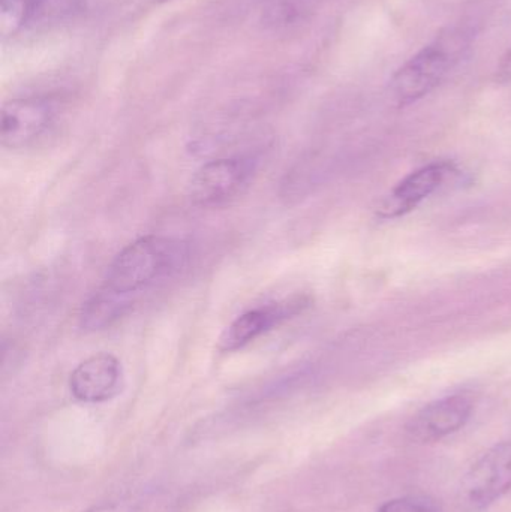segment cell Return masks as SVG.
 I'll list each match as a JSON object with an SVG mask.
<instances>
[{"instance_id":"cell-12","label":"cell","mask_w":511,"mask_h":512,"mask_svg":"<svg viewBox=\"0 0 511 512\" xmlns=\"http://www.w3.org/2000/svg\"><path fill=\"white\" fill-rule=\"evenodd\" d=\"M377 512H437L426 499L399 498L386 502Z\"/></svg>"},{"instance_id":"cell-13","label":"cell","mask_w":511,"mask_h":512,"mask_svg":"<svg viewBox=\"0 0 511 512\" xmlns=\"http://www.w3.org/2000/svg\"><path fill=\"white\" fill-rule=\"evenodd\" d=\"M497 78L501 83H509L511 81V47L510 50L504 54L500 66H498Z\"/></svg>"},{"instance_id":"cell-11","label":"cell","mask_w":511,"mask_h":512,"mask_svg":"<svg viewBox=\"0 0 511 512\" xmlns=\"http://www.w3.org/2000/svg\"><path fill=\"white\" fill-rule=\"evenodd\" d=\"M132 304L111 292L99 288L84 304L80 316V324L84 330L98 331L110 327L117 319L122 318Z\"/></svg>"},{"instance_id":"cell-15","label":"cell","mask_w":511,"mask_h":512,"mask_svg":"<svg viewBox=\"0 0 511 512\" xmlns=\"http://www.w3.org/2000/svg\"><path fill=\"white\" fill-rule=\"evenodd\" d=\"M152 2H156V3H159V2H167V0H152Z\"/></svg>"},{"instance_id":"cell-8","label":"cell","mask_w":511,"mask_h":512,"mask_svg":"<svg viewBox=\"0 0 511 512\" xmlns=\"http://www.w3.org/2000/svg\"><path fill=\"white\" fill-rule=\"evenodd\" d=\"M122 363L108 352H99L75 367L69 390L83 403H102L113 399L122 384Z\"/></svg>"},{"instance_id":"cell-6","label":"cell","mask_w":511,"mask_h":512,"mask_svg":"<svg viewBox=\"0 0 511 512\" xmlns=\"http://www.w3.org/2000/svg\"><path fill=\"white\" fill-rule=\"evenodd\" d=\"M473 400L462 394L443 397L420 409L405 426L413 444H434L459 432L473 415Z\"/></svg>"},{"instance_id":"cell-5","label":"cell","mask_w":511,"mask_h":512,"mask_svg":"<svg viewBox=\"0 0 511 512\" xmlns=\"http://www.w3.org/2000/svg\"><path fill=\"white\" fill-rule=\"evenodd\" d=\"M54 117L56 105L51 99H12L0 113V143L8 149L30 146L51 128Z\"/></svg>"},{"instance_id":"cell-4","label":"cell","mask_w":511,"mask_h":512,"mask_svg":"<svg viewBox=\"0 0 511 512\" xmlns=\"http://www.w3.org/2000/svg\"><path fill=\"white\" fill-rule=\"evenodd\" d=\"M257 170L254 158H222L207 162L195 171L189 197L198 206L225 203L239 195Z\"/></svg>"},{"instance_id":"cell-3","label":"cell","mask_w":511,"mask_h":512,"mask_svg":"<svg viewBox=\"0 0 511 512\" xmlns=\"http://www.w3.org/2000/svg\"><path fill=\"white\" fill-rule=\"evenodd\" d=\"M511 490V441L486 451L462 478L461 499L471 510H485Z\"/></svg>"},{"instance_id":"cell-7","label":"cell","mask_w":511,"mask_h":512,"mask_svg":"<svg viewBox=\"0 0 511 512\" xmlns=\"http://www.w3.org/2000/svg\"><path fill=\"white\" fill-rule=\"evenodd\" d=\"M450 174H453V167L446 162H434L419 168L381 201L377 215L381 219H396L413 212L443 186Z\"/></svg>"},{"instance_id":"cell-9","label":"cell","mask_w":511,"mask_h":512,"mask_svg":"<svg viewBox=\"0 0 511 512\" xmlns=\"http://www.w3.org/2000/svg\"><path fill=\"white\" fill-rule=\"evenodd\" d=\"M308 306L305 298L284 301V303L269 304V306L257 307L237 316L222 333L219 340V348L224 352H234L245 348L258 337L272 330L285 319L302 312L303 307Z\"/></svg>"},{"instance_id":"cell-2","label":"cell","mask_w":511,"mask_h":512,"mask_svg":"<svg viewBox=\"0 0 511 512\" xmlns=\"http://www.w3.org/2000/svg\"><path fill=\"white\" fill-rule=\"evenodd\" d=\"M470 45L461 29L441 32L431 44L411 57L390 81V93L398 107H407L431 93L455 68Z\"/></svg>"},{"instance_id":"cell-10","label":"cell","mask_w":511,"mask_h":512,"mask_svg":"<svg viewBox=\"0 0 511 512\" xmlns=\"http://www.w3.org/2000/svg\"><path fill=\"white\" fill-rule=\"evenodd\" d=\"M81 0H0V35L12 38L23 30L72 14Z\"/></svg>"},{"instance_id":"cell-14","label":"cell","mask_w":511,"mask_h":512,"mask_svg":"<svg viewBox=\"0 0 511 512\" xmlns=\"http://www.w3.org/2000/svg\"><path fill=\"white\" fill-rule=\"evenodd\" d=\"M86 512H134V510L126 504H110L99 505V507L92 508V510Z\"/></svg>"},{"instance_id":"cell-1","label":"cell","mask_w":511,"mask_h":512,"mask_svg":"<svg viewBox=\"0 0 511 512\" xmlns=\"http://www.w3.org/2000/svg\"><path fill=\"white\" fill-rule=\"evenodd\" d=\"M188 255V245L180 240L141 237L113 259L101 288L132 304L135 297L149 286L177 273L185 265Z\"/></svg>"}]
</instances>
